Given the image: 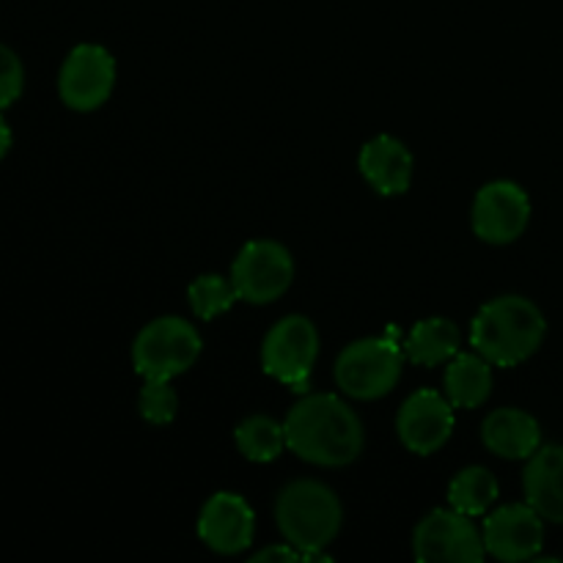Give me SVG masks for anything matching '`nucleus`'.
<instances>
[{"instance_id": "obj_23", "label": "nucleus", "mask_w": 563, "mask_h": 563, "mask_svg": "<svg viewBox=\"0 0 563 563\" xmlns=\"http://www.w3.org/2000/svg\"><path fill=\"white\" fill-rule=\"evenodd\" d=\"M22 86H25V69L22 60L16 58L14 49L0 44V110L14 104L20 99Z\"/></svg>"}, {"instance_id": "obj_11", "label": "nucleus", "mask_w": 563, "mask_h": 563, "mask_svg": "<svg viewBox=\"0 0 563 563\" xmlns=\"http://www.w3.org/2000/svg\"><path fill=\"white\" fill-rule=\"evenodd\" d=\"M456 407L438 390H418L401 405L396 432L401 445L418 456L438 454L454 432Z\"/></svg>"}, {"instance_id": "obj_12", "label": "nucleus", "mask_w": 563, "mask_h": 563, "mask_svg": "<svg viewBox=\"0 0 563 563\" xmlns=\"http://www.w3.org/2000/svg\"><path fill=\"white\" fill-rule=\"evenodd\" d=\"M482 533L487 555L493 559L531 561L544 544V517L531 504H509L484 520Z\"/></svg>"}, {"instance_id": "obj_2", "label": "nucleus", "mask_w": 563, "mask_h": 563, "mask_svg": "<svg viewBox=\"0 0 563 563\" xmlns=\"http://www.w3.org/2000/svg\"><path fill=\"white\" fill-rule=\"evenodd\" d=\"M548 333V319L537 302L520 295L489 300L471 324V344L493 366H520L537 355Z\"/></svg>"}, {"instance_id": "obj_10", "label": "nucleus", "mask_w": 563, "mask_h": 563, "mask_svg": "<svg viewBox=\"0 0 563 563\" xmlns=\"http://www.w3.org/2000/svg\"><path fill=\"white\" fill-rule=\"evenodd\" d=\"M115 86V60L99 44H77L58 75V93L66 108L91 113L102 108Z\"/></svg>"}, {"instance_id": "obj_21", "label": "nucleus", "mask_w": 563, "mask_h": 563, "mask_svg": "<svg viewBox=\"0 0 563 563\" xmlns=\"http://www.w3.org/2000/svg\"><path fill=\"white\" fill-rule=\"evenodd\" d=\"M187 300H190L192 313L203 319V322H209V319L229 311L240 300V295L234 289V280L220 278V275H201L187 289Z\"/></svg>"}, {"instance_id": "obj_9", "label": "nucleus", "mask_w": 563, "mask_h": 563, "mask_svg": "<svg viewBox=\"0 0 563 563\" xmlns=\"http://www.w3.org/2000/svg\"><path fill=\"white\" fill-rule=\"evenodd\" d=\"M473 231L489 245H509L531 223V198L517 181L498 179L484 185L473 201Z\"/></svg>"}, {"instance_id": "obj_1", "label": "nucleus", "mask_w": 563, "mask_h": 563, "mask_svg": "<svg viewBox=\"0 0 563 563\" xmlns=\"http://www.w3.org/2000/svg\"><path fill=\"white\" fill-rule=\"evenodd\" d=\"M286 449L319 467H344L361 456L366 434L355 410L333 394L297 401L284 421Z\"/></svg>"}, {"instance_id": "obj_20", "label": "nucleus", "mask_w": 563, "mask_h": 563, "mask_svg": "<svg viewBox=\"0 0 563 563\" xmlns=\"http://www.w3.org/2000/svg\"><path fill=\"white\" fill-rule=\"evenodd\" d=\"M236 449L251 462H275L286 449V429L269 416H251L234 429Z\"/></svg>"}, {"instance_id": "obj_13", "label": "nucleus", "mask_w": 563, "mask_h": 563, "mask_svg": "<svg viewBox=\"0 0 563 563\" xmlns=\"http://www.w3.org/2000/svg\"><path fill=\"white\" fill-rule=\"evenodd\" d=\"M256 517L236 493H214L198 515V537L220 555H236L251 548Z\"/></svg>"}, {"instance_id": "obj_16", "label": "nucleus", "mask_w": 563, "mask_h": 563, "mask_svg": "<svg viewBox=\"0 0 563 563\" xmlns=\"http://www.w3.org/2000/svg\"><path fill=\"white\" fill-rule=\"evenodd\" d=\"M526 504L548 522L563 526V445H539L522 473Z\"/></svg>"}, {"instance_id": "obj_24", "label": "nucleus", "mask_w": 563, "mask_h": 563, "mask_svg": "<svg viewBox=\"0 0 563 563\" xmlns=\"http://www.w3.org/2000/svg\"><path fill=\"white\" fill-rule=\"evenodd\" d=\"M267 561H308L302 550H297L295 544H275V548L262 550V553L253 555V563H267Z\"/></svg>"}, {"instance_id": "obj_7", "label": "nucleus", "mask_w": 563, "mask_h": 563, "mask_svg": "<svg viewBox=\"0 0 563 563\" xmlns=\"http://www.w3.org/2000/svg\"><path fill=\"white\" fill-rule=\"evenodd\" d=\"M412 553L423 563H478L487 555L484 533L473 517L456 509H434L412 533Z\"/></svg>"}, {"instance_id": "obj_19", "label": "nucleus", "mask_w": 563, "mask_h": 563, "mask_svg": "<svg viewBox=\"0 0 563 563\" xmlns=\"http://www.w3.org/2000/svg\"><path fill=\"white\" fill-rule=\"evenodd\" d=\"M498 500V478L487 467L471 465L456 473L449 484V506L467 517L487 515Z\"/></svg>"}, {"instance_id": "obj_25", "label": "nucleus", "mask_w": 563, "mask_h": 563, "mask_svg": "<svg viewBox=\"0 0 563 563\" xmlns=\"http://www.w3.org/2000/svg\"><path fill=\"white\" fill-rule=\"evenodd\" d=\"M9 148H11V130H9V124L3 121V115H0V159L9 154Z\"/></svg>"}, {"instance_id": "obj_3", "label": "nucleus", "mask_w": 563, "mask_h": 563, "mask_svg": "<svg viewBox=\"0 0 563 563\" xmlns=\"http://www.w3.org/2000/svg\"><path fill=\"white\" fill-rule=\"evenodd\" d=\"M341 520V500L328 484L313 482V478H300L280 489L275 500V522L278 531L289 544L306 553L308 561H324V548L339 537Z\"/></svg>"}, {"instance_id": "obj_5", "label": "nucleus", "mask_w": 563, "mask_h": 563, "mask_svg": "<svg viewBox=\"0 0 563 563\" xmlns=\"http://www.w3.org/2000/svg\"><path fill=\"white\" fill-rule=\"evenodd\" d=\"M201 355V335L187 319L159 317L137 333L132 366L143 379H174Z\"/></svg>"}, {"instance_id": "obj_8", "label": "nucleus", "mask_w": 563, "mask_h": 563, "mask_svg": "<svg viewBox=\"0 0 563 563\" xmlns=\"http://www.w3.org/2000/svg\"><path fill=\"white\" fill-rule=\"evenodd\" d=\"M295 278V262L291 253L275 240H253L236 253L231 264V280L240 300L253 306L275 302Z\"/></svg>"}, {"instance_id": "obj_15", "label": "nucleus", "mask_w": 563, "mask_h": 563, "mask_svg": "<svg viewBox=\"0 0 563 563\" xmlns=\"http://www.w3.org/2000/svg\"><path fill=\"white\" fill-rule=\"evenodd\" d=\"M482 440L489 454L500 460H528L542 445V427L531 412L504 407L484 418Z\"/></svg>"}, {"instance_id": "obj_18", "label": "nucleus", "mask_w": 563, "mask_h": 563, "mask_svg": "<svg viewBox=\"0 0 563 563\" xmlns=\"http://www.w3.org/2000/svg\"><path fill=\"white\" fill-rule=\"evenodd\" d=\"M462 335L451 319L432 317L418 322L405 341V355L418 366H440L460 352Z\"/></svg>"}, {"instance_id": "obj_4", "label": "nucleus", "mask_w": 563, "mask_h": 563, "mask_svg": "<svg viewBox=\"0 0 563 563\" xmlns=\"http://www.w3.org/2000/svg\"><path fill=\"white\" fill-rule=\"evenodd\" d=\"M405 366V350L396 339H361L335 361V383L357 401H374L396 388Z\"/></svg>"}, {"instance_id": "obj_14", "label": "nucleus", "mask_w": 563, "mask_h": 563, "mask_svg": "<svg viewBox=\"0 0 563 563\" xmlns=\"http://www.w3.org/2000/svg\"><path fill=\"white\" fill-rule=\"evenodd\" d=\"M361 174L379 196H401L410 190L412 181V154L399 137L377 135L361 148Z\"/></svg>"}, {"instance_id": "obj_6", "label": "nucleus", "mask_w": 563, "mask_h": 563, "mask_svg": "<svg viewBox=\"0 0 563 563\" xmlns=\"http://www.w3.org/2000/svg\"><path fill=\"white\" fill-rule=\"evenodd\" d=\"M319 357V333L311 319L291 313L269 328L262 344V366L278 383L306 394Z\"/></svg>"}, {"instance_id": "obj_17", "label": "nucleus", "mask_w": 563, "mask_h": 563, "mask_svg": "<svg viewBox=\"0 0 563 563\" xmlns=\"http://www.w3.org/2000/svg\"><path fill=\"white\" fill-rule=\"evenodd\" d=\"M493 394V363L478 352H456L445 368V399L456 410H476Z\"/></svg>"}, {"instance_id": "obj_22", "label": "nucleus", "mask_w": 563, "mask_h": 563, "mask_svg": "<svg viewBox=\"0 0 563 563\" xmlns=\"http://www.w3.org/2000/svg\"><path fill=\"white\" fill-rule=\"evenodd\" d=\"M137 405H141L143 421L154 423V427H165L179 412V396L170 388V379H146Z\"/></svg>"}]
</instances>
